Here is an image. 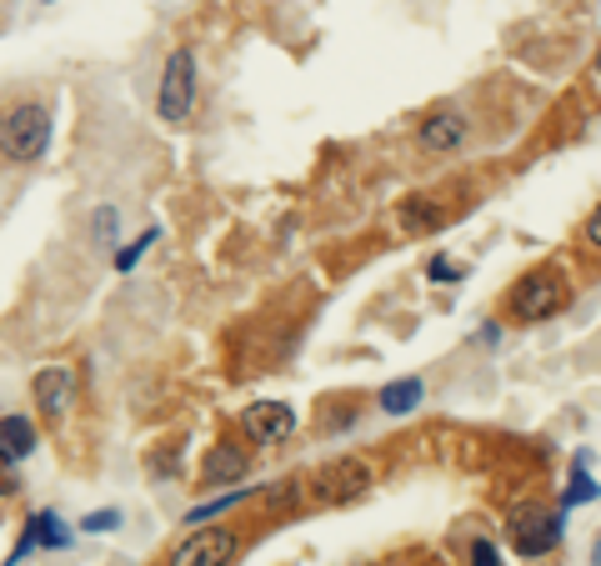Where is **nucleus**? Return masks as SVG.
I'll list each match as a JSON object with an SVG mask.
<instances>
[{"label":"nucleus","mask_w":601,"mask_h":566,"mask_svg":"<svg viewBox=\"0 0 601 566\" xmlns=\"http://www.w3.org/2000/svg\"><path fill=\"white\" fill-rule=\"evenodd\" d=\"M566 301H572V286H566V276L557 266H536V271L516 276V286L507 291V311L516 321H526V326L562 317Z\"/></svg>","instance_id":"nucleus-2"},{"label":"nucleus","mask_w":601,"mask_h":566,"mask_svg":"<svg viewBox=\"0 0 601 566\" xmlns=\"http://www.w3.org/2000/svg\"><path fill=\"white\" fill-rule=\"evenodd\" d=\"M235 552H241V541L231 527H196L170 546L166 566H231Z\"/></svg>","instance_id":"nucleus-4"},{"label":"nucleus","mask_w":601,"mask_h":566,"mask_svg":"<svg viewBox=\"0 0 601 566\" xmlns=\"http://www.w3.org/2000/svg\"><path fill=\"white\" fill-rule=\"evenodd\" d=\"M116 226H120L116 206H95V216H91V246H101V250L116 246Z\"/></svg>","instance_id":"nucleus-17"},{"label":"nucleus","mask_w":601,"mask_h":566,"mask_svg":"<svg viewBox=\"0 0 601 566\" xmlns=\"http://www.w3.org/2000/svg\"><path fill=\"white\" fill-rule=\"evenodd\" d=\"M30 401L40 407V416L61 422L71 411V401H76V376H71V366H40L36 376H30Z\"/></svg>","instance_id":"nucleus-8"},{"label":"nucleus","mask_w":601,"mask_h":566,"mask_svg":"<svg viewBox=\"0 0 601 566\" xmlns=\"http://www.w3.org/2000/svg\"><path fill=\"white\" fill-rule=\"evenodd\" d=\"M597 76H601V46H597Z\"/></svg>","instance_id":"nucleus-25"},{"label":"nucleus","mask_w":601,"mask_h":566,"mask_svg":"<svg viewBox=\"0 0 601 566\" xmlns=\"http://www.w3.org/2000/svg\"><path fill=\"white\" fill-rule=\"evenodd\" d=\"M0 497H15V472L5 456H0Z\"/></svg>","instance_id":"nucleus-22"},{"label":"nucleus","mask_w":601,"mask_h":566,"mask_svg":"<svg viewBox=\"0 0 601 566\" xmlns=\"http://www.w3.org/2000/svg\"><path fill=\"white\" fill-rule=\"evenodd\" d=\"M51 106H40V101H15L0 111V156L11 166H36L51 151Z\"/></svg>","instance_id":"nucleus-1"},{"label":"nucleus","mask_w":601,"mask_h":566,"mask_svg":"<svg viewBox=\"0 0 601 566\" xmlns=\"http://www.w3.org/2000/svg\"><path fill=\"white\" fill-rule=\"evenodd\" d=\"M196 111V51L191 46H176L161 66V91H156V116L166 126H181L186 116Z\"/></svg>","instance_id":"nucleus-3"},{"label":"nucleus","mask_w":601,"mask_h":566,"mask_svg":"<svg viewBox=\"0 0 601 566\" xmlns=\"http://www.w3.org/2000/svg\"><path fill=\"white\" fill-rule=\"evenodd\" d=\"M251 476V451L235 447V441H216L206 451V466H201V481L206 487H241Z\"/></svg>","instance_id":"nucleus-9"},{"label":"nucleus","mask_w":601,"mask_h":566,"mask_svg":"<svg viewBox=\"0 0 601 566\" xmlns=\"http://www.w3.org/2000/svg\"><path fill=\"white\" fill-rule=\"evenodd\" d=\"M466 566H501L497 541H486V537H471V546H466Z\"/></svg>","instance_id":"nucleus-18"},{"label":"nucleus","mask_w":601,"mask_h":566,"mask_svg":"<svg viewBox=\"0 0 601 566\" xmlns=\"http://www.w3.org/2000/svg\"><path fill=\"white\" fill-rule=\"evenodd\" d=\"M36 447H40V432L30 416H0V456L11 461V466L26 461Z\"/></svg>","instance_id":"nucleus-11"},{"label":"nucleus","mask_w":601,"mask_h":566,"mask_svg":"<svg viewBox=\"0 0 601 566\" xmlns=\"http://www.w3.org/2000/svg\"><path fill=\"white\" fill-rule=\"evenodd\" d=\"M241 432H246L251 447H281L296 432V411L286 401H256V407L241 411Z\"/></svg>","instance_id":"nucleus-7"},{"label":"nucleus","mask_w":601,"mask_h":566,"mask_svg":"<svg viewBox=\"0 0 601 566\" xmlns=\"http://www.w3.org/2000/svg\"><path fill=\"white\" fill-rule=\"evenodd\" d=\"M601 487L591 481V466H572V481H566L562 491V512H572V506H587V501H597Z\"/></svg>","instance_id":"nucleus-15"},{"label":"nucleus","mask_w":601,"mask_h":566,"mask_svg":"<svg viewBox=\"0 0 601 566\" xmlns=\"http://www.w3.org/2000/svg\"><path fill=\"white\" fill-rule=\"evenodd\" d=\"M591 566H601V531H597V541H591Z\"/></svg>","instance_id":"nucleus-24"},{"label":"nucleus","mask_w":601,"mask_h":566,"mask_svg":"<svg viewBox=\"0 0 601 566\" xmlns=\"http://www.w3.org/2000/svg\"><path fill=\"white\" fill-rule=\"evenodd\" d=\"M426 281H461V266L451 256H432L426 261Z\"/></svg>","instance_id":"nucleus-20"},{"label":"nucleus","mask_w":601,"mask_h":566,"mask_svg":"<svg viewBox=\"0 0 601 566\" xmlns=\"http://www.w3.org/2000/svg\"><path fill=\"white\" fill-rule=\"evenodd\" d=\"M367 487H371V472L361 466V461H341L336 472H331V497L336 501H356Z\"/></svg>","instance_id":"nucleus-13"},{"label":"nucleus","mask_w":601,"mask_h":566,"mask_svg":"<svg viewBox=\"0 0 601 566\" xmlns=\"http://www.w3.org/2000/svg\"><path fill=\"white\" fill-rule=\"evenodd\" d=\"M36 546H46V552H55V546H71V531H66V522H61L55 512H36V516H30L5 566H21V556H30Z\"/></svg>","instance_id":"nucleus-10"},{"label":"nucleus","mask_w":601,"mask_h":566,"mask_svg":"<svg viewBox=\"0 0 601 566\" xmlns=\"http://www.w3.org/2000/svg\"><path fill=\"white\" fill-rule=\"evenodd\" d=\"M581 236H587V246H597V250H601V201H597V206H591L587 226H581Z\"/></svg>","instance_id":"nucleus-21"},{"label":"nucleus","mask_w":601,"mask_h":566,"mask_svg":"<svg viewBox=\"0 0 601 566\" xmlns=\"http://www.w3.org/2000/svg\"><path fill=\"white\" fill-rule=\"evenodd\" d=\"M251 491H256V487H231V491H221V497H210V501H201V506H191V512H186V522H191V527H201V522H210V516H221V512H231V506H241Z\"/></svg>","instance_id":"nucleus-14"},{"label":"nucleus","mask_w":601,"mask_h":566,"mask_svg":"<svg viewBox=\"0 0 601 566\" xmlns=\"http://www.w3.org/2000/svg\"><path fill=\"white\" fill-rule=\"evenodd\" d=\"M562 512H541V506H522V512L511 516L507 527V541L516 546V556L536 562V556H551L557 552V541H562Z\"/></svg>","instance_id":"nucleus-5"},{"label":"nucleus","mask_w":601,"mask_h":566,"mask_svg":"<svg viewBox=\"0 0 601 566\" xmlns=\"http://www.w3.org/2000/svg\"><path fill=\"white\" fill-rule=\"evenodd\" d=\"M426 401V382L421 376H401V382H386L376 396V407L386 411V416H411V411Z\"/></svg>","instance_id":"nucleus-12"},{"label":"nucleus","mask_w":601,"mask_h":566,"mask_svg":"<svg viewBox=\"0 0 601 566\" xmlns=\"http://www.w3.org/2000/svg\"><path fill=\"white\" fill-rule=\"evenodd\" d=\"M417 141H421L426 156H451V151H461V145L471 141V116H466V111H457V106L432 111V116H421Z\"/></svg>","instance_id":"nucleus-6"},{"label":"nucleus","mask_w":601,"mask_h":566,"mask_svg":"<svg viewBox=\"0 0 601 566\" xmlns=\"http://www.w3.org/2000/svg\"><path fill=\"white\" fill-rule=\"evenodd\" d=\"M156 241H161V226H145V231H141L136 241H126L120 250H111V261H116V271H131V266L141 261V256H145L151 246H156Z\"/></svg>","instance_id":"nucleus-16"},{"label":"nucleus","mask_w":601,"mask_h":566,"mask_svg":"<svg viewBox=\"0 0 601 566\" xmlns=\"http://www.w3.org/2000/svg\"><path fill=\"white\" fill-rule=\"evenodd\" d=\"M476 342H482V346H497V342H501V326H497V321H486V326H482V336H476Z\"/></svg>","instance_id":"nucleus-23"},{"label":"nucleus","mask_w":601,"mask_h":566,"mask_svg":"<svg viewBox=\"0 0 601 566\" xmlns=\"http://www.w3.org/2000/svg\"><path fill=\"white\" fill-rule=\"evenodd\" d=\"M116 527H120V512H116V506H105V512L80 516V531H91V537H101V531H116Z\"/></svg>","instance_id":"nucleus-19"}]
</instances>
